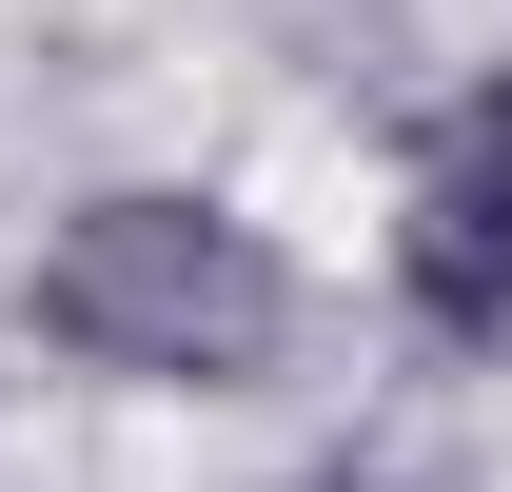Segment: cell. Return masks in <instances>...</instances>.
Returning a JSON list of instances; mask_svg holds the SVG:
<instances>
[{
    "label": "cell",
    "mask_w": 512,
    "mask_h": 492,
    "mask_svg": "<svg viewBox=\"0 0 512 492\" xmlns=\"http://www.w3.org/2000/svg\"><path fill=\"white\" fill-rule=\"evenodd\" d=\"M394 276H414L434 335H512V79L453 99L434 178H414V217H394Z\"/></svg>",
    "instance_id": "cell-2"
},
{
    "label": "cell",
    "mask_w": 512,
    "mask_h": 492,
    "mask_svg": "<svg viewBox=\"0 0 512 492\" xmlns=\"http://www.w3.org/2000/svg\"><path fill=\"white\" fill-rule=\"evenodd\" d=\"M316 492H394V473H316Z\"/></svg>",
    "instance_id": "cell-3"
},
{
    "label": "cell",
    "mask_w": 512,
    "mask_h": 492,
    "mask_svg": "<svg viewBox=\"0 0 512 492\" xmlns=\"http://www.w3.org/2000/svg\"><path fill=\"white\" fill-rule=\"evenodd\" d=\"M20 335L79 374H119V394H256V374L296 355V256L256 237L237 197H79L60 237H40V276H20Z\"/></svg>",
    "instance_id": "cell-1"
}]
</instances>
